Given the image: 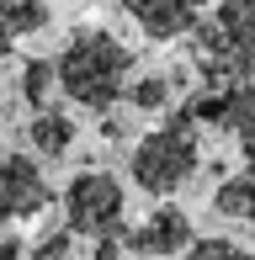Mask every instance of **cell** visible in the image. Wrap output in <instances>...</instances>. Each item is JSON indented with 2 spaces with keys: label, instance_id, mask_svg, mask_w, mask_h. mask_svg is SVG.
Segmentation results:
<instances>
[{
  "label": "cell",
  "instance_id": "obj_8",
  "mask_svg": "<svg viewBox=\"0 0 255 260\" xmlns=\"http://www.w3.org/2000/svg\"><path fill=\"white\" fill-rule=\"evenodd\" d=\"M27 144L38 149V159H64L69 149H75V117L59 112V106H43V112H32V122H27Z\"/></svg>",
  "mask_w": 255,
  "mask_h": 260
},
{
  "label": "cell",
  "instance_id": "obj_2",
  "mask_svg": "<svg viewBox=\"0 0 255 260\" xmlns=\"http://www.w3.org/2000/svg\"><path fill=\"white\" fill-rule=\"evenodd\" d=\"M197 117L181 106L170 112L160 127H149L133 144V159H128V175H133L138 191L149 197H176L181 186H192V175L202 170V133H197Z\"/></svg>",
  "mask_w": 255,
  "mask_h": 260
},
{
  "label": "cell",
  "instance_id": "obj_3",
  "mask_svg": "<svg viewBox=\"0 0 255 260\" xmlns=\"http://www.w3.org/2000/svg\"><path fill=\"white\" fill-rule=\"evenodd\" d=\"M197 69L207 90H234L255 80V0H218L213 21L197 27Z\"/></svg>",
  "mask_w": 255,
  "mask_h": 260
},
{
  "label": "cell",
  "instance_id": "obj_12",
  "mask_svg": "<svg viewBox=\"0 0 255 260\" xmlns=\"http://www.w3.org/2000/svg\"><path fill=\"white\" fill-rule=\"evenodd\" d=\"M53 90H59V69H53V58H27V64H21V96H27V106L43 112Z\"/></svg>",
  "mask_w": 255,
  "mask_h": 260
},
{
  "label": "cell",
  "instance_id": "obj_13",
  "mask_svg": "<svg viewBox=\"0 0 255 260\" xmlns=\"http://www.w3.org/2000/svg\"><path fill=\"white\" fill-rule=\"evenodd\" d=\"M176 75H144L128 85V106H138V112H165L170 101H176Z\"/></svg>",
  "mask_w": 255,
  "mask_h": 260
},
{
  "label": "cell",
  "instance_id": "obj_10",
  "mask_svg": "<svg viewBox=\"0 0 255 260\" xmlns=\"http://www.w3.org/2000/svg\"><path fill=\"white\" fill-rule=\"evenodd\" d=\"M224 127L239 138V154L255 165V80L224 90Z\"/></svg>",
  "mask_w": 255,
  "mask_h": 260
},
{
  "label": "cell",
  "instance_id": "obj_17",
  "mask_svg": "<svg viewBox=\"0 0 255 260\" xmlns=\"http://www.w3.org/2000/svg\"><path fill=\"white\" fill-rule=\"evenodd\" d=\"M96 260H122V239L112 234V239H96Z\"/></svg>",
  "mask_w": 255,
  "mask_h": 260
},
{
  "label": "cell",
  "instance_id": "obj_7",
  "mask_svg": "<svg viewBox=\"0 0 255 260\" xmlns=\"http://www.w3.org/2000/svg\"><path fill=\"white\" fill-rule=\"evenodd\" d=\"M122 11L133 16V27L154 43H176L186 32L202 27L207 0H122Z\"/></svg>",
  "mask_w": 255,
  "mask_h": 260
},
{
  "label": "cell",
  "instance_id": "obj_11",
  "mask_svg": "<svg viewBox=\"0 0 255 260\" xmlns=\"http://www.w3.org/2000/svg\"><path fill=\"white\" fill-rule=\"evenodd\" d=\"M213 207L224 212V218H234V223H250V229H255V165L234 170L224 186H218V191H213Z\"/></svg>",
  "mask_w": 255,
  "mask_h": 260
},
{
  "label": "cell",
  "instance_id": "obj_9",
  "mask_svg": "<svg viewBox=\"0 0 255 260\" xmlns=\"http://www.w3.org/2000/svg\"><path fill=\"white\" fill-rule=\"evenodd\" d=\"M48 27V0H0V58Z\"/></svg>",
  "mask_w": 255,
  "mask_h": 260
},
{
  "label": "cell",
  "instance_id": "obj_16",
  "mask_svg": "<svg viewBox=\"0 0 255 260\" xmlns=\"http://www.w3.org/2000/svg\"><path fill=\"white\" fill-rule=\"evenodd\" d=\"M0 260H27V239L11 229H0Z\"/></svg>",
  "mask_w": 255,
  "mask_h": 260
},
{
  "label": "cell",
  "instance_id": "obj_4",
  "mask_svg": "<svg viewBox=\"0 0 255 260\" xmlns=\"http://www.w3.org/2000/svg\"><path fill=\"white\" fill-rule=\"evenodd\" d=\"M64 229H75V239H112L122 234V212H128V197H122V181L107 170H80L75 181L64 186Z\"/></svg>",
  "mask_w": 255,
  "mask_h": 260
},
{
  "label": "cell",
  "instance_id": "obj_1",
  "mask_svg": "<svg viewBox=\"0 0 255 260\" xmlns=\"http://www.w3.org/2000/svg\"><path fill=\"white\" fill-rule=\"evenodd\" d=\"M59 90L85 112H112L117 101H128V85H133V48L122 38H112L107 27L85 21L64 38L59 58Z\"/></svg>",
  "mask_w": 255,
  "mask_h": 260
},
{
  "label": "cell",
  "instance_id": "obj_14",
  "mask_svg": "<svg viewBox=\"0 0 255 260\" xmlns=\"http://www.w3.org/2000/svg\"><path fill=\"white\" fill-rule=\"evenodd\" d=\"M75 255V229H48L43 239L27 244V260H69Z\"/></svg>",
  "mask_w": 255,
  "mask_h": 260
},
{
  "label": "cell",
  "instance_id": "obj_6",
  "mask_svg": "<svg viewBox=\"0 0 255 260\" xmlns=\"http://www.w3.org/2000/svg\"><path fill=\"white\" fill-rule=\"evenodd\" d=\"M128 255H138V260H181L197 244V234H192V218L181 207H154L144 223H133L128 229Z\"/></svg>",
  "mask_w": 255,
  "mask_h": 260
},
{
  "label": "cell",
  "instance_id": "obj_15",
  "mask_svg": "<svg viewBox=\"0 0 255 260\" xmlns=\"http://www.w3.org/2000/svg\"><path fill=\"white\" fill-rule=\"evenodd\" d=\"M181 260H255L250 244H234V239H202V244H192Z\"/></svg>",
  "mask_w": 255,
  "mask_h": 260
},
{
  "label": "cell",
  "instance_id": "obj_5",
  "mask_svg": "<svg viewBox=\"0 0 255 260\" xmlns=\"http://www.w3.org/2000/svg\"><path fill=\"white\" fill-rule=\"evenodd\" d=\"M53 202V186L43 175V165L32 154L16 149H0V229H16V223L43 218Z\"/></svg>",
  "mask_w": 255,
  "mask_h": 260
}]
</instances>
